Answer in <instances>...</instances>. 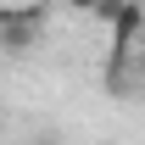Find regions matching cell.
I'll return each instance as SVG.
<instances>
[{"instance_id":"obj_1","label":"cell","mask_w":145,"mask_h":145,"mask_svg":"<svg viewBox=\"0 0 145 145\" xmlns=\"http://www.w3.org/2000/svg\"><path fill=\"white\" fill-rule=\"evenodd\" d=\"M39 28H45V11L39 6H0V45L6 50H28Z\"/></svg>"},{"instance_id":"obj_2","label":"cell","mask_w":145,"mask_h":145,"mask_svg":"<svg viewBox=\"0 0 145 145\" xmlns=\"http://www.w3.org/2000/svg\"><path fill=\"white\" fill-rule=\"evenodd\" d=\"M134 72H140V78H145V45H140V56H134Z\"/></svg>"}]
</instances>
